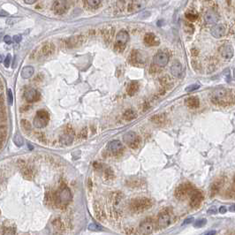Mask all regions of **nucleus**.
<instances>
[{
  "mask_svg": "<svg viewBox=\"0 0 235 235\" xmlns=\"http://www.w3.org/2000/svg\"><path fill=\"white\" fill-rule=\"evenodd\" d=\"M211 102L218 105H228L235 102V98L230 90L221 88L212 92Z\"/></svg>",
  "mask_w": 235,
  "mask_h": 235,
  "instance_id": "obj_1",
  "label": "nucleus"
},
{
  "mask_svg": "<svg viewBox=\"0 0 235 235\" xmlns=\"http://www.w3.org/2000/svg\"><path fill=\"white\" fill-rule=\"evenodd\" d=\"M152 201L149 198H137L133 199L130 203V209L133 212H142L147 210H149L152 207Z\"/></svg>",
  "mask_w": 235,
  "mask_h": 235,
  "instance_id": "obj_2",
  "label": "nucleus"
},
{
  "mask_svg": "<svg viewBox=\"0 0 235 235\" xmlns=\"http://www.w3.org/2000/svg\"><path fill=\"white\" fill-rule=\"evenodd\" d=\"M50 120V114L44 110H40L36 112L34 119V126L36 128H43L47 126Z\"/></svg>",
  "mask_w": 235,
  "mask_h": 235,
  "instance_id": "obj_3",
  "label": "nucleus"
},
{
  "mask_svg": "<svg viewBox=\"0 0 235 235\" xmlns=\"http://www.w3.org/2000/svg\"><path fill=\"white\" fill-rule=\"evenodd\" d=\"M123 141L127 143L128 146L132 149H136L137 147L140 145L141 139L140 137L134 133V132H127V133L124 134L123 136Z\"/></svg>",
  "mask_w": 235,
  "mask_h": 235,
  "instance_id": "obj_4",
  "label": "nucleus"
},
{
  "mask_svg": "<svg viewBox=\"0 0 235 235\" xmlns=\"http://www.w3.org/2000/svg\"><path fill=\"white\" fill-rule=\"evenodd\" d=\"M57 198H58V202L62 205H66L69 204L72 200V193L70 189L67 187L63 186L58 191Z\"/></svg>",
  "mask_w": 235,
  "mask_h": 235,
  "instance_id": "obj_5",
  "label": "nucleus"
},
{
  "mask_svg": "<svg viewBox=\"0 0 235 235\" xmlns=\"http://www.w3.org/2000/svg\"><path fill=\"white\" fill-rule=\"evenodd\" d=\"M128 41V33L125 30H121L118 33L116 36V44H115V48L118 51H122L127 44Z\"/></svg>",
  "mask_w": 235,
  "mask_h": 235,
  "instance_id": "obj_6",
  "label": "nucleus"
},
{
  "mask_svg": "<svg viewBox=\"0 0 235 235\" xmlns=\"http://www.w3.org/2000/svg\"><path fill=\"white\" fill-rule=\"evenodd\" d=\"M193 187L192 185L188 184H181L178 186L175 190V196L178 199H184L187 197L188 194L193 192Z\"/></svg>",
  "mask_w": 235,
  "mask_h": 235,
  "instance_id": "obj_7",
  "label": "nucleus"
},
{
  "mask_svg": "<svg viewBox=\"0 0 235 235\" xmlns=\"http://www.w3.org/2000/svg\"><path fill=\"white\" fill-rule=\"evenodd\" d=\"M158 226L161 228H165L170 225L171 224V216L167 210H163L159 213L157 218Z\"/></svg>",
  "mask_w": 235,
  "mask_h": 235,
  "instance_id": "obj_8",
  "label": "nucleus"
},
{
  "mask_svg": "<svg viewBox=\"0 0 235 235\" xmlns=\"http://www.w3.org/2000/svg\"><path fill=\"white\" fill-rule=\"evenodd\" d=\"M68 9L67 0H56L53 5V11L57 14H63Z\"/></svg>",
  "mask_w": 235,
  "mask_h": 235,
  "instance_id": "obj_9",
  "label": "nucleus"
},
{
  "mask_svg": "<svg viewBox=\"0 0 235 235\" xmlns=\"http://www.w3.org/2000/svg\"><path fill=\"white\" fill-rule=\"evenodd\" d=\"M140 230L144 235H150L154 231V223L152 219L147 218L140 225Z\"/></svg>",
  "mask_w": 235,
  "mask_h": 235,
  "instance_id": "obj_10",
  "label": "nucleus"
},
{
  "mask_svg": "<svg viewBox=\"0 0 235 235\" xmlns=\"http://www.w3.org/2000/svg\"><path fill=\"white\" fill-rule=\"evenodd\" d=\"M204 200V195L200 191L194 190L191 193L190 206L193 208H198Z\"/></svg>",
  "mask_w": 235,
  "mask_h": 235,
  "instance_id": "obj_11",
  "label": "nucleus"
},
{
  "mask_svg": "<svg viewBox=\"0 0 235 235\" xmlns=\"http://www.w3.org/2000/svg\"><path fill=\"white\" fill-rule=\"evenodd\" d=\"M74 139V132L72 128H67L65 129V133L60 136V143L64 145H70Z\"/></svg>",
  "mask_w": 235,
  "mask_h": 235,
  "instance_id": "obj_12",
  "label": "nucleus"
},
{
  "mask_svg": "<svg viewBox=\"0 0 235 235\" xmlns=\"http://www.w3.org/2000/svg\"><path fill=\"white\" fill-rule=\"evenodd\" d=\"M169 61V57L167 54H165V52H158L155 55V57L153 58V62L155 65H158L160 67H164L165 66Z\"/></svg>",
  "mask_w": 235,
  "mask_h": 235,
  "instance_id": "obj_13",
  "label": "nucleus"
},
{
  "mask_svg": "<svg viewBox=\"0 0 235 235\" xmlns=\"http://www.w3.org/2000/svg\"><path fill=\"white\" fill-rule=\"evenodd\" d=\"M39 97H40V94L38 93V91L33 88H28L26 89L24 92V98L26 99V101H27L28 103L36 102L38 100Z\"/></svg>",
  "mask_w": 235,
  "mask_h": 235,
  "instance_id": "obj_14",
  "label": "nucleus"
},
{
  "mask_svg": "<svg viewBox=\"0 0 235 235\" xmlns=\"http://www.w3.org/2000/svg\"><path fill=\"white\" fill-rule=\"evenodd\" d=\"M219 53L224 58L231 59L233 57V48L230 44H223L219 47Z\"/></svg>",
  "mask_w": 235,
  "mask_h": 235,
  "instance_id": "obj_15",
  "label": "nucleus"
},
{
  "mask_svg": "<svg viewBox=\"0 0 235 235\" xmlns=\"http://www.w3.org/2000/svg\"><path fill=\"white\" fill-rule=\"evenodd\" d=\"M210 33L213 37L215 38H221L225 34V27L221 24H216L210 30Z\"/></svg>",
  "mask_w": 235,
  "mask_h": 235,
  "instance_id": "obj_16",
  "label": "nucleus"
},
{
  "mask_svg": "<svg viewBox=\"0 0 235 235\" xmlns=\"http://www.w3.org/2000/svg\"><path fill=\"white\" fill-rule=\"evenodd\" d=\"M204 20L208 24H216L219 20V15L215 11H208L204 15Z\"/></svg>",
  "mask_w": 235,
  "mask_h": 235,
  "instance_id": "obj_17",
  "label": "nucleus"
},
{
  "mask_svg": "<svg viewBox=\"0 0 235 235\" xmlns=\"http://www.w3.org/2000/svg\"><path fill=\"white\" fill-rule=\"evenodd\" d=\"M109 150L113 154H119L123 149V145L120 141H111L108 145Z\"/></svg>",
  "mask_w": 235,
  "mask_h": 235,
  "instance_id": "obj_18",
  "label": "nucleus"
},
{
  "mask_svg": "<svg viewBox=\"0 0 235 235\" xmlns=\"http://www.w3.org/2000/svg\"><path fill=\"white\" fill-rule=\"evenodd\" d=\"M171 73L174 77H180L183 73V67L182 65L179 63L178 61H175L172 64V67H171Z\"/></svg>",
  "mask_w": 235,
  "mask_h": 235,
  "instance_id": "obj_19",
  "label": "nucleus"
},
{
  "mask_svg": "<svg viewBox=\"0 0 235 235\" xmlns=\"http://www.w3.org/2000/svg\"><path fill=\"white\" fill-rule=\"evenodd\" d=\"M144 42L149 46H156L159 44L158 40L152 33H148L144 36Z\"/></svg>",
  "mask_w": 235,
  "mask_h": 235,
  "instance_id": "obj_20",
  "label": "nucleus"
},
{
  "mask_svg": "<svg viewBox=\"0 0 235 235\" xmlns=\"http://www.w3.org/2000/svg\"><path fill=\"white\" fill-rule=\"evenodd\" d=\"M146 6V0H133L131 5V11L139 12Z\"/></svg>",
  "mask_w": 235,
  "mask_h": 235,
  "instance_id": "obj_21",
  "label": "nucleus"
},
{
  "mask_svg": "<svg viewBox=\"0 0 235 235\" xmlns=\"http://www.w3.org/2000/svg\"><path fill=\"white\" fill-rule=\"evenodd\" d=\"M186 104L191 109H195L199 107L200 101L196 96H190L186 100Z\"/></svg>",
  "mask_w": 235,
  "mask_h": 235,
  "instance_id": "obj_22",
  "label": "nucleus"
},
{
  "mask_svg": "<svg viewBox=\"0 0 235 235\" xmlns=\"http://www.w3.org/2000/svg\"><path fill=\"white\" fill-rule=\"evenodd\" d=\"M34 67L33 66H30V65H27V66H25L22 71H21V77L23 79H28L34 74Z\"/></svg>",
  "mask_w": 235,
  "mask_h": 235,
  "instance_id": "obj_23",
  "label": "nucleus"
},
{
  "mask_svg": "<svg viewBox=\"0 0 235 235\" xmlns=\"http://www.w3.org/2000/svg\"><path fill=\"white\" fill-rule=\"evenodd\" d=\"M139 90V84L137 82H132L128 85L127 88V94L129 95H133Z\"/></svg>",
  "mask_w": 235,
  "mask_h": 235,
  "instance_id": "obj_24",
  "label": "nucleus"
},
{
  "mask_svg": "<svg viewBox=\"0 0 235 235\" xmlns=\"http://www.w3.org/2000/svg\"><path fill=\"white\" fill-rule=\"evenodd\" d=\"M94 210H95V216L97 217V219H99V220H103V219H104V217H105L104 212H103V210H102V208H101L99 205L95 204Z\"/></svg>",
  "mask_w": 235,
  "mask_h": 235,
  "instance_id": "obj_25",
  "label": "nucleus"
},
{
  "mask_svg": "<svg viewBox=\"0 0 235 235\" xmlns=\"http://www.w3.org/2000/svg\"><path fill=\"white\" fill-rule=\"evenodd\" d=\"M123 117H124V119H125L126 120L131 121L136 118V113H135V111H133V110L130 109V110H127V111H125Z\"/></svg>",
  "mask_w": 235,
  "mask_h": 235,
  "instance_id": "obj_26",
  "label": "nucleus"
},
{
  "mask_svg": "<svg viewBox=\"0 0 235 235\" xmlns=\"http://www.w3.org/2000/svg\"><path fill=\"white\" fill-rule=\"evenodd\" d=\"M165 117L164 114L155 115V116H153L152 118H151V121H152L153 123L157 124V125H161V124H163V123L165 122Z\"/></svg>",
  "mask_w": 235,
  "mask_h": 235,
  "instance_id": "obj_27",
  "label": "nucleus"
},
{
  "mask_svg": "<svg viewBox=\"0 0 235 235\" xmlns=\"http://www.w3.org/2000/svg\"><path fill=\"white\" fill-rule=\"evenodd\" d=\"M127 185L131 187H138L141 186V180L139 178H134V179L132 178V179L127 181Z\"/></svg>",
  "mask_w": 235,
  "mask_h": 235,
  "instance_id": "obj_28",
  "label": "nucleus"
},
{
  "mask_svg": "<svg viewBox=\"0 0 235 235\" xmlns=\"http://www.w3.org/2000/svg\"><path fill=\"white\" fill-rule=\"evenodd\" d=\"M122 199H123V195L121 194H114V197H113V204H114L115 207L118 208L120 206V204H121L122 202Z\"/></svg>",
  "mask_w": 235,
  "mask_h": 235,
  "instance_id": "obj_29",
  "label": "nucleus"
},
{
  "mask_svg": "<svg viewBox=\"0 0 235 235\" xmlns=\"http://www.w3.org/2000/svg\"><path fill=\"white\" fill-rule=\"evenodd\" d=\"M13 142L17 147H21L23 145V138L19 135V133H16L13 137Z\"/></svg>",
  "mask_w": 235,
  "mask_h": 235,
  "instance_id": "obj_30",
  "label": "nucleus"
},
{
  "mask_svg": "<svg viewBox=\"0 0 235 235\" xmlns=\"http://www.w3.org/2000/svg\"><path fill=\"white\" fill-rule=\"evenodd\" d=\"M138 51H133L132 53V58H133V63H141L142 62V58L141 54H137Z\"/></svg>",
  "mask_w": 235,
  "mask_h": 235,
  "instance_id": "obj_31",
  "label": "nucleus"
},
{
  "mask_svg": "<svg viewBox=\"0 0 235 235\" xmlns=\"http://www.w3.org/2000/svg\"><path fill=\"white\" fill-rule=\"evenodd\" d=\"M1 141H2V147L4 146L5 141H6V138L7 136V129L4 126L1 127Z\"/></svg>",
  "mask_w": 235,
  "mask_h": 235,
  "instance_id": "obj_32",
  "label": "nucleus"
},
{
  "mask_svg": "<svg viewBox=\"0 0 235 235\" xmlns=\"http://www.w3.org/2000/svg\"><path fill=\"white\" fill-rule=\"evenodd\" d=\"M186 18L188 19V20H190V21H195L198 18V15L195 12H187V13H186Z\"/></svg>",
  "mask_w": 235,
  "mask_h": 235,
  "instance_id": "obj_33",
  "label": "nucleus"
},
{
  "mask_svg": "<svg viewBox=\"0 0 235 235\" xmlns=\"http://www.w3.org/2000/svg\"><path fill=\"white\" fill-rule=\"evenodd\" d=\"M104 177L106 179H112L114 178V172L110 167L104 171Z\"/></svg>",
  "mask_w": 235,
  "mask_h": 235,
  "instance_id": "obj_34",
  "label": "nucleus"
},
{
  "mask_svg": "<svg viewBox=\"0 0 235 235\" xmlns=\"http://www.w3.org/2000/svg\"><path fill=\"white\" fill-rule=\"evenodd\" d=\"M3 235H15V229L13 227H6L3 229Z\"/></svg>",
  "mask_w": 235,
  "mask_h": 235,
  "instance_id": "obj_35",
  "label": "nucleus"
},
{
  "mask_svg": "<svg viewBox=\"0 0 235 235\" xmlns=\"http://www.w3.org/2000/svg\"><path fill=\"white\" fill-rule=\"evenodd\" d=\"M21 126L23 127V129L26 130V131H30V129H31V125H30V123L27 120H21Z\"/></svg>",
  "mask_w": 235,
  "mask_h": 235,
  "instance_id": "obj_36",
  "label": "nucleus"
},
{
  "mask_svg": "<svg viewBox=\"0 0 235 235\" xmlns=\"http://www.w3.org/2000/svg\"><path fill=\"white\" fill-rule=\"evenodd\" d=\"M198 89H200L199 84H192V85H189L188 87L186 88V91L187 92H192V91H195V90H196Z\"/></svg>",
  "mask_w": 235,
  "mask_h": 235,
  "instance_id": "obj_37",
  "label": "nucleus"
},
{
  "mask_svg": "<svg viewBox=\"0 0 235 235\" xmlns=\"http://www.w3.org/2000/svg\"><path fill=\"white\" fill-rule=\"evenodd\" d=\"M87 3L89 6L95 7L98 6L101 3V0H87Z\"/></svg>",
  "mask_w": 235,
  "mask_h": 235,
  "instance_id": "obj_38",
  "label": "nucleus"
},
{
  "mask_svg": "<svg viewBox=\"0 0 235 235\" xmlns=\"http://www.w3.org/2000/svg\"><path fill=\"white\" fill-rule=\"evenodd\" d=\"M219 188H220V184H219V182L214 183L213 186H212V187H211V193H212V195H216V193L219 191Z\"/></svg>",
  "mask_w": 235,
  "mask_h": 235,
  "instance_id": "obj_39",
  "label": "nucleus"
},
{
  "mask_svg": "<svg viewBox=\"0 0 235 235\" xmlns=\"http://www.w3.org/2000/svg\"><path fill=\"white\" fill-rule=\"evenodd\" d=\"M206 223H207V220L206 219H200V220H197L196 222L195 223V227H203L205 225H206Z\"/></svg>",
  "mask_w": 235,
  "mask_h": 235,
  "instance_id": "obj_40",
  "label": "nucleus"
},
{
  "mask_svg": "<svg viewBox=\"0 0 235 235\" xmlns=\"http://www.w3.org/2000/svg\"><path fill=\"white\" fill-rule=\"evenodd\" d=\"M89 229L90 231H103L102 226L96 225L95 224H91V225H89Z\"/></svg>",
  "mask_w": 235,
  "mask_h": 235,
  "instance_id": "obj_41",
  "label": "nucleus"
},
{
  "mask_svg": "<svg viewBox=\"0 0 235 235\" xmlns=\"http://www.w3.org/2000/svg\"><path fill=\"white\" fill-rule=\"evenodd\" d=\"M7 94H8V101H9V104H10V105H12V104H13V93H12V90H11V89H8V90H7Z\"/></svg>",
  "mask_w": 235,
  "mask_h": 235,
  "instance_id": "obj_42",
  "label": "nucleus"
},
{
  "mask_svg": "<svg viewBox=\"0 0 235 235\" xmlns=\"http://www.w3.org/2000/svg\"><path fill=\"white\" fill-rule=\"evenodd\" d=\"M10 62H11V55H10V54H8V55H7V57H6V59H5V61H4V63H5V66H6V67H9V65H10Z\"/></svg>",
  "mask_w": 235,
  "mask_h": 235,
  "instance_id": "obj_43",
  "label": "nucleus"
},
{
  "mask_svg": "<svg viewBox=\"0 0 235 235\" xmlns=\"http://www.w3.org/2000/svg\"><path fill=\"white\" fill-rule=\"evenodd\" d=\"M208 214H216V212H217V210H216V207H211V208H210L209 210H208Z\"/></svg>",
  "mask_w": 235,
  "mask_h": 235,
  "instance_id": "obj_44",
  "label": "nucleus"
},
{
  "mask_svg": "<svg viewBox=\"0 0 235 235\" xmlns=\"http://www.w3.org/2000/svg\"><path fill=\"white\" fill-rule=\"evenodd\" d=\"M21 39H22V37H21L20 35H16V36H13V41H14L15 43H19V42L21 41Z\"/></svg>",
  "mask_w": 235,
  "mask_h": 235,
  "instance_id": "obj_45",
  "label": "nucleus"
},
{
  "mask_svg": "<svg viewBox=\"0 0 235 235\" xmlns=\"http://www.w3.org/2000/svg\"><path fill=\"white\" fill-rule=\"evenodd\" d=\"M4 41L7 44H11V37H10L9 36H6L4 37Z\"/></svg>",
  "mask_w": 235,
  "mask_h": 235,
  "instance_id": "obj_46",
  "label": "nucleus"
},
{
  "mask_svg": "<svg viewBox=\"0 0 235 235\" xmlns=\"http://www.w3.org/2000/svg\"><path fill=\"white\" fill-rule=\"evenodd\" d=\"M226 211H227V209H226L225 206H222V207H220V209H219V212H220L221 214H225Z\"/></svg>",
  "mask_w": 235,
  "mask_h": 235,
  "instance_id": "obj_47",
  "label": "nucleus"
},
{
  "mask_svg": "<svg viewBox=\"0 0 235 235\" xmlns=\"http://www.w3.org/2000/svg\"><path fill=\"white\" fill-rule=\"evenodd\" d=\"M192 221H194V218H193V217H189V218H187V219H186V220H185V222L183 223V225H187V224H190Z\"/></svg>",
  "mask_w": 235,
  "mask_h": 235,
  "instance_id": "obj_48",
  "label": "nucleus"
},
{
  "mask_svg": "<svg viewBox=\"0 0 235 235\" xmlns=\"http://www.w3.org/2000/svg\"><path fill=\"white\" fill-rule=\"evenodd\" d=\"M24 2L27 5H33L36 2V0H24Z\"/></svg>",
  "mask_w": 235,
  "mask_h": 235,
  "instance_id": "obj_49",
  "label": "nucleus"
},
{
  "mask_svg": "<svg viewBox=\"0 0 235 235\" xmlns=\"http://www.w3.org/2000/svg\"><path fill=\"white\" fill-rule=\"evenodd\" d=\"M93 166H94V168L97 169V170H99V169H101V168H102V165H100V164H98V163H94Z\"/></svg>",
  "mask_w": 235,
  "mask_h": 235,
  "instance_id": "obj_50",
  "label": "nucleus"
},
{
  "mask_svg": "<svg viewBox=\"0 0 235 235\" xmlns=\"http://www.w3.org/2000/svg\"><path fill=\"white\" fill-rule=\"evenodd\" d=\"M229 211H231V212H235V204H233V205H232V206L229 207Z\"/></svg>",
  "mask_w": 235,
  "mask_h": 235,
  "instance_id": "obj_51",
  "label": "nucleus"
},
{
  "mask_svg": "<svg viewBox=\"0 0 235 235\" xmlns=\"http://www.w3.org/2000/svg\"><path fill=\"white\" fill-rule=\"evenodd\" d=\"M88 187H89V189H91V188H92V181H91V179H90V178L88 179Z\"/></svg>",
  "mask_w": 235,
  "mask_h": 235,
  "instance_id": "obj_52",
  "label": "nucleus"
},
{
  "mask_svg": "<svg viewBox=\"0 0 235 235\" xmlns=\"http://www.w3.org/2000/svg\"><path fill=\"white\" fill-rule=\"evenodd\" d=\"M216 234V231H210L209 233H207L206 235H215Z\"/></svg>",
  "mask_w": 235,
  "mask_h": 235,
  "instance_id": "obj_53",
  "label": "nucleus"
},
{
  "mask_svg": "<svg viewBox=\"0 0 235 235\" xmlns=\"http://www.w3.org/2000/svg\"><path fill=\"white\" fill-rule=\"evenodd\" d=\"M1 13H1V16H7V15H8V13H6L4 10H2V11H1Z\"/></svg>",
  "mask_w": 235,
  "mask_h": 235,
  "instance_id": "obj_54",
  "label": "nucleus"
},
{
  "mask_svg": "<svg viewBox=\"0 0 235 235\" xmlns=\"http://www.w3.org/2000/svg\"><path fill=\"white\" fill-rule=\"evenodd\" d=\"M233 80L235 81V69L233 70Z\"/></svg>",
  "mask_w": 235,
  "mask_h": 235,
  "instance_id": "obj_55",
  "label": "nucleus"
}]
</instances>
